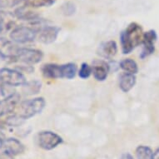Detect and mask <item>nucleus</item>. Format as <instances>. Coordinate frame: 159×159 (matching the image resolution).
Returning a JSON list of instances; mask_svg holds the SVG:
<instances>
[{
    "label": "nucleus",
    "mask_w": 159,
    "mask_h": 159,
    "mask_svg": "<svg viewBox=\"0 0 159 159\" xmlns=\"http://www.w3.org/2000/svg\"><path fill=\"white\" fill-rule=\"evenodd\" d=\"M117 52V46L115 41H107L99 45L97 50V53L100 57H104L107 59H111L114 57Z\"/></svg>",
    "instance_id": "13"
},
{
    "label": "nucleus",
    "mask_w": 159,
    "mask_h": 159,
    "mask_svg": "<svg viewBox=\"0 0 159 159\" xmlns=\"http://www.w3.org/2000/svg\"><path fill=\"white\" fill-rule=\"evenodd\" d=\"M157 40V34L154 30H149V31L144 33L143 36V48L142 51L141 57H148L152 53H153L155 51V47L154 43Z\"/></svg>",
    "instance_id": "10"
},
{
    "label": "nucleus",
    "mask_w": 159,
    "mask_h": 159,
    "mask_svg": "<svg viewBox=\"0 0 159 159\" xmlns=\"http://www.w3.org/2000/svg\"><path fill=\"white\" fill-rule=\"evenodd\" d=\"M62 12L64 15L66 16H72L76 12V7L73 3L68 2L65 3L62 6Z\"/></svg>",
    "instance_id": "26"
},
{
    "label": "nucleus",
    "mask_w": 159,
    "mask_h": 159,
    "mask_svg": "<svg viewBox=\"0 0 159 159\" xmlns=\"http://www.w3.org/2000/svg\"><path fill=\"white\" fill-rule=\"evenodd\" d=\"M153 159H159V148L153 152Z\"/></svg>",
    "instance_id": "30"
},
{
    "label": "nucleus",
    "mask_w": 159,
    "mask_h": 159,
    "mask_svg": "<svg viewBox=\"0 0 159 159\" xmlns=\"http://www.w3.org/2000/svg\"><path fill=\"white\" fill-rule=\"evenodd\" d=\"M3 140H4V139L3 138V137L0 135V149H1V147H2V144H3Z\"/></svg>",
    "instance_id": "31"
},
{
    "label": "nucleus",
    "mask_w": 159,
    "mask_h": 159,
    "mask_svg": "<svg viewBox=\"0 0 159 159\" xmlns=\"http://www.w3.org/2000/svg\"><path fill=\"white\" fill-rule=\"evenodd\" d=\"M54 3V0H25V3L34 8L39 7H48Z\"/></svg>",
    "instance_id": "22"
},
{
    "label": "nucleus",
    "mask_w": 159,
    "mask_h": 159,
    "mask_svg": "<svg viewBox=\"0 0 159 159\" xmlns=\"http://www.w3.org/2000/svg\"><path fill=\"white\" fill-rule=\"evenodd\" d=\"M120 159H133V157L129 152H125V153L122 154Z\"/></svg>",
    "instance_id": "29"
},
{
    "label": "nucleus",
    "mask_w": 159,
    "mask_h": 159,
    "mask_svg": "<svg viewBox=\"0 0 159 159\" xmlns=\"http://www.w3.org/2000/svg\"><path fill=\"white\" fill-rule=\"evenodd\" d=\"M19 47L13 43V41H9L5 38L0 37V55L3 59H11L13 60L18 53Z\"/></svg>",
    "instance_id": "8"
},
{
    "label": "nucleus",
    "mask_w": 159,
    "mask_h": 159,
    "mask_svg": "<svg viewBox=\"0 0 159 159\" xmlns=\"http://www.w3.org/2000/svg\"><path fill=\"white\" fill-rule=\"evenodd\" d=\"M38 143L40 148L45 150H52L63 143V139L57 133L51 131H43L38 134Z\"/></svg>",
    "instance_id": "6"
},
{
    "label": "nucleus",
    "mask_w": 159,
    "mask_h": 159,
    "mask_svg": "<svg viewBox=\"0 0 159 159\" xmlns=\"http://www.w3.org/2000/svg\"><path fill=\"white\" fill-rule=\"evenodd\" d=\"M0 159H13V157L10 156V155H8V154L2 152L0 153Z\"/></svg>",
    "instance_id": "28"
},
{
    "label": "nucleus",
    "mask_w": 159,
    "mask_h": 159,
    "mask_svg": "<svg viewBox=\"0 0 159 159\" xmlns=\"http://www.w3.org/2000/svg\"><path fill=\"white\" fill-rule=\"evenodd\" d=\"M43 75L45 78L56 79V78H63V68L62 65H57L53 63L44 64L41 68Z\"/></svg>",
    "instance_id": "14"
},
{
    "label": "nucleus",
    "mask_w": 159,
    "mask_h": 159,
    "mask_svg": "<svg viewBox=\"0 0 159 159\" xmlns=\"http://www.w3.org/2000/svg\"><path fill=\"white\" fill-rule=\"evenodd\" d=\"M92 73L98 81H104L110 71L109 64L103 60H95L92 64Z\"/></svg>",
    "instance_id": "12"
},
{
    "label": "nucleus",
    "mask_w": 159,
    "mask_h": 159,
    "mask_svg": "<svg viewBox=\"0 0 159 159\" xmlns=\"http://www.w3.org/2000/svg\"><path fill=\"white\" fill-rule=\"evenodd\" d=\"M60 31V29L56 26H43L40 29L38 34V39L39 42L43 43L44 44L52 43L56 40L57 34Z\"/></svg>",
    "instance_id": "9"
},
{
    "label": "nucleus",
    "mask_w": 159,
    "mask_h": 159,
    "mask_svg": "<svg viewBox=\"0 0 159 159\" xmlns=\"http://www.w3.org/2000/svg\"><path fill=\"white\" fill-rule=\"evenodd\" d=\"M63 68V78L72 79L75 77L77 73V66L74 63H67L62 65Z\"/></svg>",
    "instance_id": "21"
},
{
    "label": "nucleus",
    "mask_w": 159,
    "mask_h": 159,
    "mask_svg": "<svg viewBox=\"0 0 159 159\" xmlns=\"http://www.w3.org/2000/svg\"><path fill=\"white\" fill-rule=\"evenodd\" d=\"M14 16L18 19L24 20V21L34 22L39 19V14L34 10V8L26 3L16 8L15 12H14Z\"/></svg>",
    "instance_id": "11"
},
{
    "label": "nucleus",
    "mask_w": 159,
    "mask_h": 159,
    "mask_svg": "<svg viewBox=\"0 0 159 159\" xmlns=\"http://www.w3.org/2000/svg\"><path fill=\"white\" fill-rule=\"evenodd\" d=\"M15 93V91L12 89L11 86L0 84V100L9 98Z\"/></svg>",
    "instance_id": "23"
},
{
    "label": "nucleus",
    "mask_w": 159,
    "mask_h": 159,
    "mask_svg": "<svg viewBox=\"0 0 159 159\" xmlns=\"http://www.w3.org/2000/svg\"><path fill=\"white\" fill-rule=\"evenodd\" d=\"M0 60H3V57H2V56H1V55H0Z\"/></svg>",
    "instance_id": "32"
},
{
    "label": "nucleus",
    "mask_w": 159,
    "mask_h": 159,
    "mask_svg": "<svg viewBox=\"0 0 159 159\" xmlns=\"http://www.w3.org/2000/svg\"><path fill=\"white\" fill-rule=\"evenodd\" d=\"M136 84V77L131 73H123L119 80V87L121 90L124 93H128L133 89Z\"/></svg>",
    "instance_id": "17"
},
{
    "label": "nucleus",
    "mask_w": 159,
    "mask_h": 159,
    "mask_svg": "<svg viewBox=\"0 0 159 159\" xmlns=\"http://www.w3.org/2000/svg\"><path fill=\"white\" fill-rule=\"evenodd\" d=\"M19 96L15 93L9 98L0 100V117H3V115L8 114L10 112H13L16 105L18 103Z\"/></svg>",
    "instance_id": "15"
},
{
    "label": "nucleus",
    "mask_w": 159,
    "mask_h": 159,
    "mask_svg": "<svg viewBox=\"0 0 159 159\" xmlns=\"http://www.w3.org/2000/svg\"><path fill=\"white\" fill-rule=\"evenodd\" d=\"M25 0H0V8H13Z\"/></svg>",
    "instance_id": "27"
},
{
    "label": "nucleus",
    "mask_w": 159,
    "mask_h": 159,
    "mask_svg": "<svg viewBox=\"0 0 159 159\" xmlns=\"http://www.w3.org/2000/svg\"><path fill=\"white\" fill-rule=\"evenodd\" d=\"M14 14L10 12L0 11V34L8 32L13 27L14 22Z\"/></svg>",
    "instance_id": "16"
},
{
    "label": "nucleus",
    "mask_w": 159,
    "mask_h": 159,
    "mask_svg": "<svg viewBox=\"0 0 159 159\" xmlns=\"http://www.w3.org/2000/svg\"><path fill=\"white\" fill-rule=\"evenodd\" d=\"M43 54L40 50L19 48L18 53L13 61L20 62L25 64H35L42 60Z\"/></svg>",
    "instance_id": "5"
},
{
    "label": "nucleus",
    "mask_w": 159,
    "mask_h": 159,
    "mask_svg": "<svg viewBox=\"0 0 159 159\" xmlns=\"http://www.w3.org/2000/svg\"><path fill=\"white\" fill-rule=\"evenodd\" d=\"M119 67L123 71H125L126 73L134 74V75L138 72V64L135 61L131 59V58H126V59L122 61L119 64Z\"/></svg>",
    "instance_id": "19"
},
{
    "label": "nucleus",
    "mask_w": 159,
    "mask_h": 159,
    "mask_svg": "<svg viewBox=\"0 0 159 159\" xmlns=\"http://www.w3.org/2000/svg\"><path fill=\"white\" fill-rule=\"evenodd\" d=\"M10 39L17 43H26L34 41L37 36V32L32 27H16L10 33Z\"/></svg>",
    "instance_id": "4"
},
{
    "label": "nucleus",
    "mask_w": 159,
    "mask_h": 159,
    "mask_svg": "<svg viewBox=\"0 0 159 159\" xmlns=\"http://www.w3.org/2000/svg\"><path fill=\"white\" fill-rule=\"evenodd\" d=\"M24 122V119H22L19 117H18V116H16L15 114H13L12 116H9V117H7L4 123L7 125L9 126V127H18V126L21 125Z\"/></svg>",
    "instance_id": "24"
},
{
    "label": "nucleus",
    "mask_w": 159,
    "mask_h": 159,
    "mask_svg": "<svg viewBox=\"0 0 159 159\" xmlns=\"http://www.w3.org/2000/svg\"><path fill=\"white\" fill-rule=\"evenodd\" d=\"M23 91L26 95H34V94L39 93V91L41 90L42 88V84L38 80L35 81L28 82L26 84L23 85Z\"/></svg>",
    "instance_id": "18"
},
{
    "label": "nucleus",
    "mask_w": 159,
    "mask_h": 159,
    "mask_svg": "<svg viewBox=\"0 0 159 159\" xmlns=\"http://www.w3.org/2000/svg\"><path fill=\"white\" fill-rule=\"evenodd\" d=\"M0 84L11 87L23 86L26 84V79L21 72L3 68L0 69Z\"/></svg>",
    "instance_id": "3"
},
{
    "label": "nucleus",
    "mask_w": 159,
    "mask_h": 159,
    "mask_svg": "<svg viewBox=\"0 0 159 159\" xmlns=\"http://www.w3.org/2000/svg\"><path fill=\"white\" fill-rule=\"evenodd\" d=\"M45 107V100L43 98L24 100L16 105L13 112L22 119L26 120L41 112Z\"/></svg>",
    "instance_id": "2"
},
{
    "label": "nucleus",
    "mask_w": 159,
    "mask_h": 159,
    "mask_svg": "<svg viewBox=\"0 0 159 159\" xmlns=\"http://www.w3.org/2000/svg\"><path fill=\"white\" fill-rule=\"evenodd\" d=\"M143 32L142 27L137 23H132L122 32L120 36L122 50L124 54L130 53L143 42Z\"/></svg>",
    "instance_id": "1"
},
{
    "label": "nucleus",
    "mask_w": 159,
    "mask_h": 159,
    "mask_svg": "<svg viewBox=\"0 0 159 159\" xmlns=\"http://www.w3.org/2000/svg\"><path fill=\"white\" fill-rule=\"evenodd\" d=\"M92 73V68L91 67L86 63H84L82 64L78 75L83 79H86V78H89V76L91 75Z\"/></svg>",
    "instance_id": "25"
},
{
    "label": "nucleus",
    "mask_w": 159,
    "mask_h": 159,
    "mask_svg": "<svg viewBox=\"0 0 159 159\" xmlns=\"http://www.w3.org/2000/svg\"><path fill=\"white\" fill-rule=\"evenodd\" d=\"M136 156L138 159H153V152L147 146H139L136 149Z\"/></svg>",
    "instance_id": "20"
},
{
    "label": "nucleus",
    "mask_w": 159,
    "mask_h": 159,
    "mask_svg": "<svg viewBox=\"0 0 159 159\" xmlns=\"http://www.w3.org/2000/svg\"><path fill=\"white\" fill-rule=\"evenodd\" d=\"M1 149L2 152L13 157L24 152V146L18 139L9 138L3 140Z\"/></svg>",
    "instance_id": "7"
}]
</instances>
